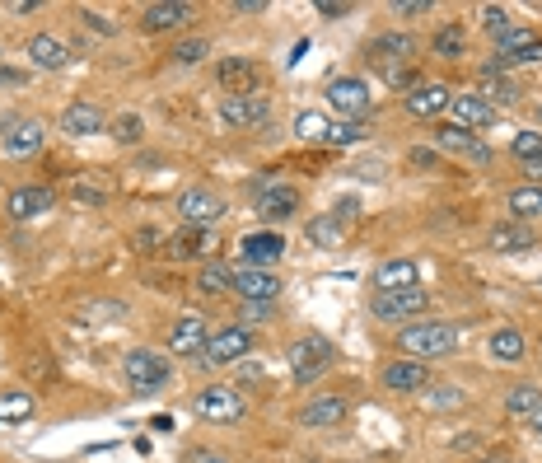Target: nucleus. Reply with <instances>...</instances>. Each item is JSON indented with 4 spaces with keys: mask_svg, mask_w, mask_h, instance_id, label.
Here are the masks:
<instances>
[{
    "mask_svg": "<svg viewBox=\"0 0 542 463\" xmlns=\"http://www.w3.org/2000/svg\"><path fill=\"white\" fill-rule=\"evenodd\" d=\"M398 351H407L412 361H440L449 351H458V328L454 323H412L407 333H398Z\"/></svg>",
    "mask_w": 542,
    "mask_h": 463,
    "instance_id": "obj_1",
    "label": "nucleus"
},
{
    "mask_svg": "<svg viewBox=\"0 0 542 463\" xmlns=\"http://www.w3.org/2000/svg\"><path fill=\"white\" fill-rule=\"evenodd\" d=\"M169 361L159 356V351H150V347H136V351H127V361H122V379H127V389L131 393H159L164 384H169Z\"/></svg>",
    "mask_w": 542,
    "mask_h": 463,
    "instance_id": "obj_2",
    "label": "nucleus"
},
{
    "mask_svg": "<svg viewBox=\"0 0 542 463\" xmlns=\"http://www.w3.org/2000/svg\"><path fill=\"white\" fill-rule=\"evenodd\" d=\"M286 361H290V375H295V384H314V379L332 365V342H328V337H318V333H304V337H295V342H290Z\"/></svg>",
    "mask_w": 542,
    "mask_h": 463,
    "instance_id": "obj_3",
    "label": "nucleus"
},
{
    "mask_svg": "<svg viewBox=\"0 0 542 463\" xmlns=\"http://www.w3.org/2000/svg\"><path fill=\"white\" fill-rule=\"evenodd\" d=\"M192 412H197L201 421H225V426H234V421L248 412V403H243V393L234 389V384H211V389H201L197 398H192Z\"/></svg>",
    "mask_w": 542,
    "mask_h": 463,
    "instance_id": "obj_4",
    "label": "nucleus"
},
{
    "mask_svg": "<svg viewBox=\"0 0 542 463\" xmlns=\"http://www.w3.org/2000/svg\"><path fill=\"white\" fill-rule=\"evenodd\" d=\"M426 286H407V290H374L370 300V314L384 323H398V319H416V314H426Z\"/></svg>",
    "mask_w": 542,
    "mask_h": 463,
    "instance_id": "obj_5",
    "label": "nucleus"
},
{
    "mask_svg": "<svg viewBox=\"0 0 542 463\" xmlns=\"http://www.w3.org/2000/svg\"><path fill=\"white\" fill-rule=\"evenodd\" d=\"M328 103L342 113V122H365V113H370V85L360 75H342V80L328 85Z\"/></svg>",
    "mask_w": 542,
    "mask_h": 463,
    "instance_id": "obj_6",
    "label": "nucleus"
},
{
    "mask_svg": "<svg viewBox=\"0 0 542 463\" xmlns=\"http://www.w3.org/2000/svg\"><path fill=\"white\" fill-rule=\"evenodd\" d=\"M435 145L440 150H449V155H458V160H468V164H477V169H486V164H496V150L486 141H477L472 131H463V127H435Z\"/></svg>",
    "mask_w": 542,
    "mask_h": 463,
    "instance_id": "obj_7",
    "label": "nucleus"
},
{
    "mask_svg": "<svg viewBox=\"0 0 542 463\" xmlns=\"http://www.w3.org/2000/svg\"><path fill=\"white\" fill-rule=\"evenodd\" d=\"M253 351V333L243 328V323H229L225 333H215L201 351V365H239L243 356Z\"/></svg>",
    "mask_w": 542,
    "mask_h": 463,
    "instance_id": "obj_8",
    "label": "nucleus"
},
{
    "mask_svg": "<svg viewBox=\"0 0 542 463\" xmlns=\"http://www.w3.org/2000/svg\"><path fill=\"white\" fill-rule=\"evenodd\" d=\"M220 117H225L234 131H262L271 122V103L262 94H239V99L220 103Z\"/></svg>",
    "mask_w": 542,
    "mask_h": 463,
    "instance_id": "obj_9",
    "label": "nucleus"
},
{
    "mask_svg": "<svg viewBox=\"0 0 542 463\" xmlns=\"http://www.w3.org/2000/svg\"><path fill=\"white\" fill-rule=\"evenodd\" d=\"M178 216H183V225H215V220L225 216V197L211 188H187L183 197H178Z\"/></svg>",
    "mask_w": 542,
    "mask_h": 463,
    "instance_id": "obj_10",
    "label": "nucleus"
},
{
    "mask_svg": "<svg viewBox=\"0 0 542 463\" xmlns=\"http://www.w3.org/2000/svg\"><path fill=\"white\" fill-rule=\"evenodd\" d=\"M234 290H239L248 304H276L281 276L271 272V267H239V272H234Z\"/></svg>",
    "mask_w": 542,
    "mask_h": 463,
    "instance_id": "obj_11",
    "label": "nucleus"
},
{
    "mask_svg": "<svg viewBox=\"0 0 542 463\" xmlns=\"http://www.w3.org/2000/svg\"><path fill=\"white\" fill-rule=\"evenodd\" d=\"M416 52H421V43H416L412 33H384V38H374L370 43V57H374L379 71H402Z\"/></svg>",
    "mask_w": 542,
    "mask_h": 463,
    "instance_id": "obj_12",
    "label": "nucleus"
},
{
    "mask_svg": "<svg viewBox=\"0 0 542 463\" xmlns=\"http://www.w3.org/2000/svg\"><path fill=\"white\" fill-rule=\"evenodd\" d=\"M47 141V127L43 122H33V117H19V122H10L5 127V136H0V150L10 155V160H24V155H38Z\"/></svg>",
    "mask_w": 542,
    "mask_h": 463,
    "instance_id": "obj_13",
    "label": "nucleus"
},
{
    "mask_svg": "<svg viewBox=\"0 0 542 463\" xmlns=\"http://www.w3.org/2000/svg\"><path fill=\"white\" fill-rule=\"evenodd\" d=\"M281 253H286V239H281L276 230H253V234H243L239 239L243 267H276Z\"/></svg>",
    "mask_w": 542,
    "mask_h": 463,
    "instance_id": "obj_14",
    "label": "nucleus"
},
{
    "mask_svg": "<svg viewBox=\"0 0 542 463\" xmlns=\"http://www.w3.org/2000/svg\"><path fill=\"white\" fill-rule=\"evenodd\" d=\"M300 211V188L290 183H257V216L262 220H286Z\"/></svg>",
    "mask_w": 542,
    "mask_h": 463,
    "instance_id": "obj_15",
    "label": "nucleus"
},
{
    "mask_svg": "<svg viewBox=\"0 0 542 463\" xmlns=\"http://www.w3.org/2000/svg\"><path fill=\"white\" fill-rule=\"evenodd\" d=\"M496 61L505 71L519 61H542V38L533 29H510L505 38H496Z\"/></svg>",
    "mask_w": 542,
    "mask_h": 463,
    "instance_id": "obj_16",
    "label": "nucleus"
},
{
    "mask_svg": "<svg viewBox=\"0 0 542 463\" xmlns=\"http://www.w3.org/2000/svg\"><path fill=\"white\" fill-rule=\"evenodd\" d=\"M206 342H211V333H206V319H201V314H183V319L173 323V333H169L173 356H192V361H201Z\"/></svg>",
    "mask_w": 542,
    "mask_h": 463,
    "instance_id": "obj_17",
    "label": "nucleus"
},
{
    "mask_svg": "<svg viewBox=\"0 0 542 463\" xmlns=\"http://www.w3.org/2000/svg\"><path fill=\"white\" fill-rule=\"evenodd\" d=\"M192 19H197V10H192V5H183V0H159V5H145L141 29L145 33H169V29H183V24H192Z\"/></svg>",
    "mask_w": 542,
    "mask_h": 463,
    "instance_id": "obj_18",
    "label": "nucleus"
},
{
    "mask_svg": "<svg viewBox=\"0 0 542 463\" xmlns=\"http://www.w3.org/2000/svg\"><path fill=\"white\" fill-rule=\"evenodd\" d=\"M215 75H220V85L229 89V99H239V94H257V85H262V75H257V66L248 57H225Z\"/></svg>",
    "mask_w": 542,
    "mask_h": 463,
    "instance_id": "obj_19",
    "label": "nucleus"
},
{
    "mask_svg": "<svg viewBox=\"0 0 542 463\" xmlns=\"http://www.w3.org/2000/svg\"><path fill=\"white\" fill-rule=\"evenodd\" d=\"M407 286H421L416 258H388L374 267V290H407Z\"/></svg>",
    "mask_w": 542,
    "mask_h": 463,
    "instance_id": "obj_20",
    "label": "nucleus"
},
{
    "mask_svg": "<svg viewBox=\"0 0 542 463\" xmlns=\"http://www.w3.org/2000/svg\"><path fill=\"white\" fill-rule=\"evenodd\" d=\"M430 384V370L421 361H393L384 365V389L388 393H421Z\"/></svg>",
    "mask_w": 542,
    "mask_h": 463,
    "instance_id": "obj_21",
    "label": "nucleus"
},
{
    "mask_svg": "<svg viewBox=\"0 0 542 463\" xmlns=\"http://www.w3.org/2000/svg\"><path fill=\"white\" fill-rule=\"evenodd\" d=\"M52 202H57V197L47 188H15L10 202H5V211H10V220H38L52 211Z\"/></svg>",
    "mask_w": 542,
    "mask_h": 463,
    "instance_id": "obj_22",
    "label": "nucleus"
},
{
    "mask_svg": "<svg viewBox=\"0 0 542 463\" xmlns=\"http://www.w3.org/2000/svg\"><path fill=\"white\" fill-rule=\"evenodd\" d=\"M449 113H454V127H463V131H477V127H491V122H496V108L486 99H477V94H458V99L449 103Z\"/></svg>",
    "mask_w": 542,
    "mask_h": 463,
    "instance_id": "obj_23",
    "label": "nucleus"
},
{
    "mask_svg": "<svg viewBox=\"0 0 542 463\" xmlns=\"http://www.w3.org/2000/svg\"><path fill=\"white\" fill-rule=\"evenodd\" d=\"M449 103H454V89L449 85H412V94H407V113L435 117V113H444Z\"/></svg>",
    "mask_w": 542,
    "mask_h": 463,
    "instance_id": "obj_24",
    "label": "nucleus"
},
{
    "mask_svg": "<svg viewBox=\"0 0 542 463\" xmlns=\"http://www.w3.org/2000/svg\"><path fill=\"white\" fill-rule=\"evenodd\" d=\"M346 412H351V403H346L342 393H328V398H314V403L300 412L304 426H314V431H323V426H337V421H346Z\"/></svg>",
    "mask_w": 542,
    "mask_h": 463,
    "instance_id": "obj_25",
    "label": "nucleus"
},
{
    "mask_svg": "<svg viewBox=\"0 0 542 463\" xmlns=\"http://www.w3.org/2000/svg\"><path fill=\"white\" fill-rule=\"evenodd\" d=\"M103 127H108V122H103V113L94 103H71V108L61 113V131H66V136H99Z\"/></svg>",
    "mask_w": 542,
    "mask_h": 463,
    "instance_id": "obj_26",
    "label": "nucleus"
},
{
    "mask_svg": "<svg viewBox=\"0 0 542 463\" xmlns=\"http://www.w3.org/2000/svg\"><path fill=\"white\" fill-rule=\"evenodd\" d=\"M215 244H220V239H215L211 230H201V225H183V234L173 239L169 253H173V258H211Z\"/></svg>",
    "mask_w": 542,
    "mask_h": 463,
    "instance_id": "obj_27",
    "label": "nucleus"
},
{
    "mask_svg": "<svg viewBox=\"0 0 542 463\" xmlns=\"http://www.w3.org/2000/svg\"><path fill=\"white\" fill-rule=\"evenodd\" d=\"M29 57H33V66L38 71H61L66 61H71V47L61 43V38H47V33H38L29 43Z\"/></svg>",
    "mask_w": 542,
    "mask_h": 463,
    "instance_id": "obj_28",
    "label": "nucleus"
},
{
    "mask_svg": "<svg viewBox=\"0 0 542 463\" xmlns=\"http://www.w3.org/2000/svg\"><path fill=\"white\" fill-rule=\"evenodd\" d=\"M538 239H533V230L528 225H519V220H510V225H496L491 230V248L496 253H524V248H533Z\"/></svg>",
    "mask_w": 542,
    "mask_h": 463,
    "instance_id": "obj_29",
    "label": "nucleus"
},
{
    "mask_svg": "<svg viewBox=\"0 0 542 463\" xmlns=\"http://www.w3.org/2000/svg\"><path fill=\"white\" fill-rule=\"evenodd\" d=\"M309 244L314 248H342L346 244V225L332 216V211L328 216H314L309 220Z\"/></svg>",
    "mask_w": 542,
    "mask_h": 463,
    "instance_id": "obj_30",
    "label": "nucleus"
},
{
    "mask_svg": "<svg viewBox=\"0 0 542 463\" xmlns=\"http://www.w3.org/2000/svg\"><path fill=\"white\" fill-rule=\"evenodd\" d=\"M486 351H491L496 361H505V365H519V361H524V333H514V328H496L491 342H486Z\"/></svg>",
    "mask_w": 542,
    "mask_h": 463,
    "instance_id": "obj_31",
    "label": "nucleus"
},
{
    "mask_svg": "<svg viewBox=\"0 0 542 463\" xmlns=\"http://www.w3.org/2000/svg\"><path fill=\"white\" fill-rule=\"evenodd\" d=\"M538 407H542L538 384H514V389L505 393V412H514V417H533Z\"/></svg>",
    "mask_w": 542,
    "mask_h": 463,
    "instance_id": "obj_32",
    "label": "nucleus"
},
{
    "mask_svg": "<svg viewBox=\"0 0 542 463\" xmlns=\"http://www.w3.org/2000/svg\"><path fill=\"white\" fill-rule=\"evenodd\" d=\"M482 94L491 108H510V103H519L524 89L514 85V80H505V75H482Z\"/></svg>",
    "mask_w": 542,
    "mask_h": 463,
    "instance_id": "obj_33",
    "label": "nucleus"
},
{
    "mask_svg": "<svg viewBox=\"0 0 542 463\" xmlns=\"http://www.w3.org/2000/svg\"><path fill=\"white\" fill-rule=\"evenodd\" d=\"M463 47H468V33L458 29V24H444V29L430 38V52H435V57H444V61L463 57Z\"/></svg>",
    "mask_w": 542,
    "mask_h": 463,
    "instance_id": "obj_34",
    "label": "nucleus"
},
{
    "mask_svg": "<svg viewBox=\"0 0 542 463\" xmlns=\"http://www.w3.org/2000/svg\"><path fill=\"white\" fill-rule=\"evenodd\" d=\"M197 286L206 290V295H225V290H234V267H225V262H206L197 272Z\"/></svg>",
    "mask_w": 542,
    "mask_h": 463,
    "instance_id": "obj_35",
    "label": "nucleus"
},
{
    "mask_svg": "<svg viewBox=\"0 0 542 463\" xmlns=\"http://www.w3.org/2000/svg\"><path fill=\"white\" fill-rule=\"evenodd\" d=\"M29 417H33V393L0 389V421H29Z\"/></svg>",
    "mask_w": 542,
    "mask_h": 463,
    "instance_id": "obj_36",
    "label": "nucleus"
},
{
    "mask_svg": "<svg viewBox=\"0 0 542 463\" xmlns=\"http://www.w3.org/2000/svg\"><path fill=\"white\" fill-rule=\"evenodd\" d=\"M510 211H514V220L542 216V188H538V183H524V188H514V192H510Z\"/></svg>",
    "mask_w": 542,
    "mask_h": 463,
    "instance_id": "obj_37",
    "label": "nucleus"
},
{
    "mask_svg": "<svg viewBox=\"0 0 542 463\" xmlns=\"http://www.w3.org/2000/svg\"><path fill=\"white\" fill-rule=\"evenodd\" d=\"M295 136H300V141H328V122H323V113L295 117Z\"/></svg>",
    "mask_w": 542,
    "mask_h": 463,
    "instance_id": "obj_38",
    "label": "nucleus"
},
{
    "mask_svg": "<svg viewBox=\"0 0 542 463\" xmlns=\"http://www.w3.org/2000/svg\"><path fill=\"white\" fill-rule=\"evenodd\" d=\"M510 155H519V160H538V155H542V136H538V131H519V136H514V141H510Z\"/></svg>",
    "mask_w": 542,
    "mask_h": 463,
    "instance_id": "obj_39",
    "label": "nucleus"
},
{
    "mask_svg": "<svg viewBox=\"0 0 542 463\" xmlns=\"http://www.w3.org/2000/svg\"><path fill=\"white\" fill-rule=\"evenodd\" d=\"M365 131H370V122H337V127H328V145H356Z\"/></svg>",
    "mask_w": 542,
    "mask_h": 463,
    "instance_id": "obj_40",
    "label": "nucleus"
},
{
    "mask_svg": "<svg viewBox=\"0 0 542 463\" xmlns=\"http://www.w3.org/2000/svg\"><path fill=\"white\" fill-rule=\"evenodd\" d=\"M206 52H211V43H206V38H183V43L173 47V61H183V66H197Z\"/></svg>",
    "mask_w": 542,
    "mask_h": 463,
    "instance_id": "obj_41",
    "label": "nucleus"
},
{
    "mask_svg": "<svg viewBox=\"0 0 542 463\" xmlns=\"http://www.w3.org/2000/svg\"><path fill=\"white\" fill-rule=\"evenodd\" d=\"M482 24H486V33H491V38H505V33L514 29V24H510V10H500V5H486V10H482Z\"/></svg>",
    "mask_w": 542,
    "mask_h": 463,
    "instance_id": "obj_42",
    "label": "nucleus"
},
{
    "mask_svg": "<svg viewBox=\"0 0 542 463\" xmlns=\"http://www.w3.org/2000/svg\"><path fill=\"white\" fill-rule=\"evenodd\" d=\"M113 136H117V141H127V145H136V141H141V117H136V113L117 117V122H113Z\"/></svg>",
    "mask_w": 542,
    "mask_h": 463,
    "instance_id": "obj_43",
    "label": "nucleus"
},
{
    "mask_svg": "<svg viewBox=\"0 0 542 463\" xmlns=\"http://www.w3.org/2000/svg\"><path fill=\"white\" fill-rule=\"evenodd\" d=\"M332 216L342 220V225H351V220H356V216H360V202H356V197H342V202L332 206Z\"/></svg>",
    "mask_w": 542,
    "mask_h": 463,
    "instance_id": "obj_44",
    "label": "nucleus"
},
{
    "mask_svg": "<svg viewBox=\"0 0 542 463\" xmlns=\"http://www.w3.org/2000/svg\"><path fill=\"white\" fill-rule=\"evenodd\" d=\"M435 407H454L463 403V389H454V384H444V389H435V398H430Z\"/></svg>",
    "mask_w": 542,
    "mask_h": 463,
    "instance_id": "obj_45",
    "label": "nucleus"
},
{
    "mask_svg": "<svg viewBox=\"0 0 542 463\" xmlns=\"http://www.w3.org/2000/svg\"><path fill=\"white\" fill-rule=\"evenodd\" d=\"M346 10H351L346 0H318V15L323 19H337V15H346Z\"/></svg>",
    "mask_w": 542,
    "mask_h": 463,
    "instance_id": "obj_46",
    "label": "nucleus"
},
{
    "mask_svg": "<svg viewBox=\"0 0 542 463\" xmlns=\"http://www.w3.org/2000/svg\"><path fill=\"white\" fill-rule=\"evenodd\" d=\"M393 10H398V15H426V10H430V0H398Z\"/></svg>",
    "mask_w": 542,
    "mask_h": 463,
    "instance_id": "obj_47",
    "label": "nucleus"
},
{
    "mask_svg": "<svg viewBox=\"0 0 542 463\" xmlns=\"http://www.w3.org/2000/svg\"><path fill=\"white\" fill-rule=\"evenodd\" d=\"M267 309L271 304H248V309H243V323H262L267 319Z\"/></svg>",
    "mask_w": 542,
    "mask_h": 463,
    "instance_id": "obj_48",
    "label": "nucleus"
},
{
    "mask_svg": "<svg viewBox=\"0 0 542 463\" xmlns=\"http://www.w3.org/2000/svg\"><path fill=\"white\" fill-rule=\"evenodd\" d=\"M234 10H239V15H262V10H267V0H239Z\"/></svg>",
    "mask_w": 542,
    "mask_h": 463,
    "instance_id": "obj_49",
    "label": "nucleus"
},
{
    "mask_svg": "<svg viewBox=\"0 0 542 463\" xmlns=\"http://www.w3.org/2000/svg\"><path fill=\"white\" fill-rule=\"evenodd\" d=\"M0 85H24V71H5L0 66Z\"/></svg>",
    "mask_w": 542,
    "mask_h": 463,
    "instance_id": "obj_50",
    "label": "nucleus"
},
{
    "mask_svg": "<svg viewBox=\"0 0 542 463\" xmlns=\"http://www.w3.org/2000/svg\"><path fill=\"white\" fill-rule=\"evenodd\" d=\"M528 178H533V183H542V155H538V160H528Z\"/></svg>",
    "mask_w": 542,
    "mask_h": 463,
    "instance_id": "obj_51",
    "label": "nucleus"
},
{
    "mask_svg": "<svg viewBox=\"0 0 542 463\" xmlns=\"http://www.w3.org/2000/svg\"><path fill=\"white\" fill-rule=\"evenodd\" d=\"M528 426H533V431L542 435V407H538V412H533V417H528Z\"/></svg>",
    "mask_w": 542,
    "mask_h": 463,
    "instance_id": "obj_52",
    "label": "nucleus"
},
{
    "mask_svg": "<svg viewBox=\"0 0 542 463\" xmlns=\"http://www.w3.org/2000/svg\"><path fill=\"white\" fill-rule=\"evenodd\" d=\"M192 463H225V459H220V454H197Z\"/></svg>",
    "mask_w": 542,
    "mask_h": 463,
    "instance_id": "obj_53",
    "label": "nucleus"
},
{
    "mask_svg": "<svg viewBox=\"0 0 542 463\" xmlns=\"http://www.w3.org/2000/svg\"><path fill=\"white\" fill-rule=\"evenodd\" d=\"M538 122H542V103H538Z\"/></svg>",
    "mask_w": 542,
    "mask_h": 463,
    "instance_id": "obj_54",
    "label": "nucleus"
}]
</instances>
